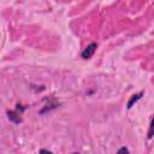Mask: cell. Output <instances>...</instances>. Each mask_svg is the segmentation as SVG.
I'll return each mask as SVG.
<instances>
[{
  "mask_svg": "<svg viewBox=\"0 0 154 154\" xmlns=\"http://www.w3.org/2000/svg\"><path fill=\"white\" fill-rule=\"evenodd\" d=\"M96 48H97V43L96 42H90L82 52H81V58L82 59H90L91 57H93V54L95 53V51H96Z\"/></svg>",
  "mask_w": 154,
  "mask_h": 154,
  "instance_id": "1",
  "label": "cell"
},
{
  "mask_svg": "<svg viewBox=\"0 0 154 154\" xmlns=\"http://www.w3.org/2000/svg\"><path fill=\"white\" fill-rule=\"evenodd\" d=\"M143 91H140V93H137V94H134L132 96H130V99H129V101H128V103H126V108L128 109H131L132 108V106L143 96Z\"/></svg>",
  "mask_w": 154,
  "mask_h": 154,
  "instance_id": "2",
  "label": "cell"
},
{
  "mask_svg": "<svg viewBox=\"0 0 154 154\" xmlns=\"http://www.w3.org/2000/svg\"><path fill=\"white\" fill-rule=\"evenodd\" d=\"M6 114H7V118L11 122H13L14 124H19L22 122V118L19 117V113L17 111H7Z\"/></svg>",
  "mask_w": 154,
  "mask_h": 154,
  "instance_id": "3",
  "label": "cell"
},
{
  "mask_svg": "<svg viewBox=\"0 0 154 154\" xmlns=\"http://www.w3.org/2000/svg\"><path fill=\"white\" fill-rule=\"evenodd\" d=\"M59 106V102H55V101H53V102H49L45 108H42L41 111H40V113H45L46 111H51V109H53V108H57Z\"/></svg>",
  "mask_w": 154,
  "mask_h": 154,
  "instance_id": "4",
  "label": "cell"
},
{
  "mask_svg": "<svg viewBox=\"0 0 154 154\" xmlns=\"http://www.w3.org/2000/svg\"><path fill=\"white\" fill-rule=\"evenodd\" d=\"M154 136V118L152 119L150 126H149V131H148V138H152Z\"/></svg>",
  "mask_w": 154,
  "mask_h": 154,
  "instance_id": "5",
  "label": "cell"
},
{
  "mask_svg": "<svg viewBox=\"0 0 154 154\" xmlns=\"http://www.w3.org/2000/svg\"><path fill=\"white\" fill-rule=\"evenodd\" d=\"M25 108H26L25 106H23V105H20V103H17V107H16V109H17V112H19V113H23Z\"/></svg>",
  "mask_w": 154,
  "mask_h": 154,
  "instance_id": "6",
  "label": "cell"
},
{
  "mask_svg": "<svg viewBox=\"0 0 154 154\" xmlns=\"http://www.w3.org/2000/svg\"><path fill=\"white\" fill-rule=\"evenodd\" d=\"M118 153H129V149L125 148V147H122V148L118 150Z\"/></svg>",
  "mask_w": 154,
  "mask_h": 154,
  "instance_id": "7",
  "label": "cell"
},
{
  "mask_svg": "<svg viewBox=\"0 0 154 154\" xmlns=\"http://www.w3.org/2000/svg\"><path fill=\"white\" fill-rule=\"evenodd\" d=\"M40 153H48V154H52V150H48V149H40Z\"/></svg>",
  "mask_w": 154,
  "mask_h": 154,
  "instance_id": "8",
  "label": "cell"
}]
</instances>
